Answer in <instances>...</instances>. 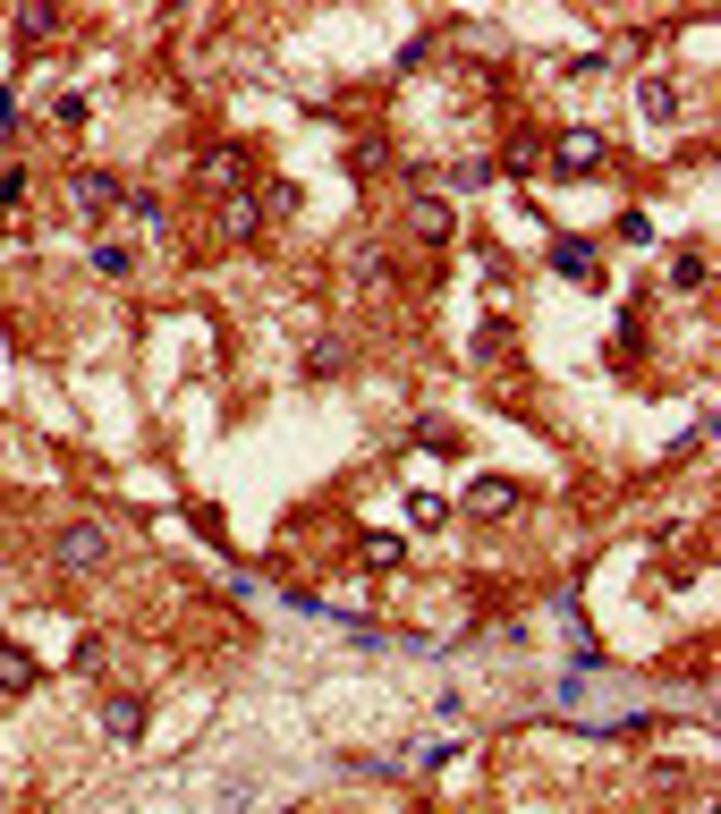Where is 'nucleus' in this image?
Wrapping results in <instances>:
<instances>
[{
    "label": "nucleus",
    "instance_id": "f257e3e1",
    "mask_svg": "<svg viewBox=\"0 0 721 814\" xmlns=\"http://www.w3.org/2000/svg\"><path fill=\"white\" fill-rule=\"evenodd\" d=\"M52 560H60L68 577H94V569H111V526H94V518H68L60 535H52Z\"/></svg>",
    "mask_w": 721,
    "mask_h": 814
},
{
    "label": "nucleus",
    "instance_id": "f03ea898",
    "mask_svg": "<svg viewBox=\"0 0 721 814\" xmlns=\"http://www.w3.org/2000/svg\"><path fill=\"white\" fill-rule=\"evenodd\" d=\"M68 204H77L85 221H111V213L128 204V179H119V170H77V179H68Z\"/></svg>",
    "mask_w": 721,
    "mask_h": 814
},
{
    "label": "nucleus",
    "instance_id": "7ed1b4c3",
    "mask_svg": "<svg viewBox=\"0 0 721 814\" xmlns=\"http://www.w3.org/2000/svg\"><path fill=\"white\" fill-rule=\"evenodd\" d=\"M196 187H230V196H247V145H204V153H196Z\"/></svg>",
    "mask_w": 721,
    "mask_h": 814
},
{
    "label": "nucleus",
    "instance_id": "20e7f679",
    "mask_svg": "<svg viewBox=\"0 0 721 814\" xmlns=\"http://www.w3.org/2000/svg\"><path fill=\"white\" fill-rule=\"evenodd\" d=\"M552 272L569 289H603V255H594V238H552Z\"/></svg>",
    "mask_w": 721,
    "mask_h": 814
},
{
    "label": "nucleus",
    "instance_id": "39448f33",
    "mask_svg": "<svg viewBox=\"0 0 721 814\" xmlns=\"http://www.w3.org/2000/svg\"><path fill=\"white\" fill-rule=\"evenodd\" d=\"M145 713H153V704H145V696H102V738H111V747H136V738H145Z\"/></svg>",
    "mask_w": 721,
    "mask_h": 814
},
{
    "label": "nucleus",
    "instance_id": "423d86ee",
    "mask_svg": "<svg viewBox=\"0 0 721 814\" xmlns=\"http://www.w3.org/2000/svg\"><path fill=\"white\" fill-rule=\"evenodd\" d=\"M408 229H416L425 247H450V238H459V213H450L442 196H416V204H408Z\"/></svg>",
    "mask_w": 721,
    "mask_h": 814
},
{
    "label": "nucleus",
    "instance_id": "0eeeda50",
    "mask_svg": "<svg viewBox=\"0 0 721 814\" xmlns=\"http://www.w3.org/2000/svg\"><path fill=\"white\" fill-rule=\"evenodd\" d=\"M510 509H518V484H510V475H476V484H467V518H510Z\"/></svg>",
    "mask_w": 721,
    "mask_h": 814
},
{
    "label": "nucleus",
    "instance_id": "6e6552de",
    "mask_svg": "<svg viewBox=\"0 0 721 814\" xmlns=\"http://www.w3.org/2000/svg\"><path fill=\"white\" fill-rule=\"evenodd\" d=\"M34 687H43V662H34L26 645L0 637V696H34Z\"/></svg>",
    "mask_w": 721,
    "mask_h": 814
},
{
    "label": "nucleus",
    "instance_id": "1a4fd4ad",
    "mask_svg": "<svg viewBox=\"0 0 721 814\" xmlns=\"http://www.w3.org/2000/svg\"><path fill=\"white\" fill-rule=\"evenodd\" d=\"M594 162H603V136H594V128H569V136L552 145V170H560V179H577V170H594Z\"/></svg>",
    "mask_w": 721,
    "mask_h": 814
},
{
    "label": "nucleus",
    "instance_id": "9d476101",
    "mask_svg": "<svg viewBox=\"0 0 721 814\" xmlns=\"http://www.w3.org/2000/svg\"><path fill=\"white\" fill-rule=\"evenodd\" d=\"M637 111L645 119H679V85L671 77H637Z\"/></svg>",
    "mask_w": 721,
    "mask_h": 814
},
{
    "label": "nucleus",
    "instance_id": "9b49d317",
    "mask_svg": "<svg viewBox=\"0 0 721 814\" xmlns=\"http://www.w3.org/2000/svg\"><path fill=\"white\" fill-rule=\"evenodd\" d=\"M705 280H713V263H705V247H679V255H671V289H679V297H696Z\"/></svg>",
    "mask_w": 721,
    "mask_h": 814
},
{
    "label": "nucleus",
    "instance_id": "f8f14e48",
    "mask_svg": "<svg viewBox=\"0 0 721 814\" xmlns=\"http://www.w3.org/2000/svg\"><path fill=\"white\" fill-rule=\"evenodd\" d=\"M94 272H102V280H128V272H136V247H128V238H94Z\"/></svg>",
    "mask_w": 721,
    "mask_h": 814
},
{
    "label": "nucleus",
    "instance_id": "ddd939ff",
    "mask_svg": "<svg viewBox=\"0 0 721 814\" xmlns=\"http://www.w3.org/2000/svg\"><path fill=\"white\" fill-rule=\"evenodd\" d=\"M357 560H365V569H399V560H408V543L374 526V535H357Z\"/></svg>",
    "mask_w": 721,
    "mask_h": 814
},
{
    "label": "nucleus",
    "instance_id": "4468645a",
    "mask_svg": "<svg viewBox=\"0 0 721 814\" xmlns=\"http://www.w3.org/2000/svg\"><path fill=\"white\" fill-rule=\"evenodd\" d=\"M60 34V9H18V43H52Z\"/></svg>",
    "mask_w": 721,
    "mask_h": 814
},
{
    "label": "nucleus",
    "instance_id": "2eb2a0df",
    "mask_svg": "<svg viewBox=\"0 0 721 814\" xmlns=\"http://www.w3.org/2000/svg\"><path fill=\"white\" fill-rule=\"evenodd\" d=\"M340 365H348V348H340V340H314V348H306V374H314V382H331Z\"/></svg>",
    "mask_w": 721,
    "mask_h": 814
},
{
    "label": "nucleus",
    "instance_id": "dca6fc26",
    "mask_svg": "<svg viewBox=\"0 0 721 814\" xmlns=\"http://www.w3.org/2000/svg\"><path fill=\"white\" fill-rule=\"evenodd\" d=\"M263 229V204L255 196H230V238H255Z\"/></svg>",
    "mask_w": 721,
    "mask_h": 814
},
{
    "label": "nucleus",
    "instance_id": "f3484780",
    "mask_svg": "<svg viewBox=\"0 0 721 814\" xmlns=\"http://www.w3.org/2000/svg\"><path fill=\"white\" fill-rule=\"evenodd\" d=\"M450 755H459V738H425V747L408 755V764H416V772H442V764H450Z\"/></svg>",
    "mask_w": 721,
    "mask_h": 814
},
{
    "label": "nucleus",
    "instance_id": "a211bd4d",
    "mask_svg": "<svg viewBox=\"0 0 721 814\" xmlns=\"http://www.w3.org/2000/svg\"><path fill=\"white\" fill-rule=\"evenodd\" d=\"M535 162H543V136H518V145L501 153V170H535Z\"/></svg>",
    "mask_w": 721,
    "mask_h": 814
},
{
    "label": "nucleus",
    "instance_id": "6ab92c4d",
    "mask_svg": "<svg viewBox=\"0 0 721 814\" xmlns=\"http://www.w3.org/2000/svg\"><path fill=\"white\" fill-rule=\"evenodd\" d=\"M408 518H416V526H442L450 509H442V492H416V501H408Z\"/></svg>",
    "mask_w": 721,
    "mask_h": 814
},
{
    "label": "nucleus",
    "instance_id": "aec40b11",
    "mask_svg": "<svg viewBox=\"0 0 721 814\" xmlns=\"http://www.w3.org/2000/svg\"><path fill=\"white\" fill-rule=\"evenodd\" d=\"M484 179H492V162H484V153H467V162L450 170V187H484Z\"/></svg>",
    "mask_w": 721,
    "mask_h": 814
},
{
    "label": "nucleus",
    "instance_id": "412c9836",
    "mask_svg": "<svg viewBox=\"0 0 721 814\" xmlns=\"http://www.w3.org/2000/svg\"><path fill=\"white\" fill-rule=\"evenodd\" d=\"M128 213H136L145 229H162V221H170V204H162V196H128Z\"/></svg>",
    "mask_w": 721,
    "mask_h": 814
},
{
    "label": "nucleus",
    "instance_id": "4be33fe9",
    "mask_svg": "<svg viewBox=\"0 0 721 814\" xmlns=\"http://www.w3.org/2000/svg\"><path fill=\"white\" fill-rule=\"evenodd\" d=\"M26 204V170H0V213H18Z\"/></svg>",
    "mask_w": 721,
    "mask_h": 814
}]
</instances>
